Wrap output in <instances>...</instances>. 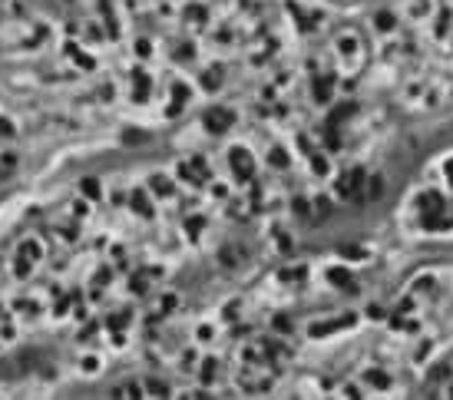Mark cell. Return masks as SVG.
<instances>
[]
</instances>
